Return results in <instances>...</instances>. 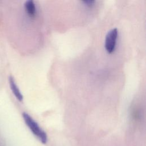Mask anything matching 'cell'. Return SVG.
<instances>
[{"instance_id":"cell-1","label":"cell","mask_w":146,"mask_h":146,"mask_svg":"<svg viewBox=\"0 0 146 146\" xmlns=\"http://www.w3.org/2000/svg\"><path fill=\"white\" fill-rule=\"evenodd\" d=\"M23 120L32 133L43 143L46 144L47 141V136L46 132L39 127L38 124L27 113H22Z\"/></svg>"},{"instance_id":"cell-2","label":"cell","mask_w":146,"mask_h":146,"mask_svg":"<svg viewBox=\"0 0 146 146\" xmlns=\"http://www.w3.org/2000/svg\"><path fill=\"white\" fill-rule=\"evenodd\" d=\"M118 31L116 28H113L110 30L106 36L104 47L106 51L111 54L113 52L117 38Z\"/></svg>"},{"instance_id":"cell-3","label":"cell","mask_w":146,"mask_h":146,"mask_svg":"<svg viewBox=\"0 0 146 146\" xmlns=\"http://www.w3.org/2000/svg\"><path fill=\"white\" fill-rule=\"evenodd\" d=\"M9 84L10 86V88L15 95V96L17 98V99L21 102L23 100V95L22 93L21 92L19 88L18 87L17 84L15 83V82L14 80V79L12 76H10L9 78Z\"/></svg>"},{"instance_id":"cell-4","label":"cell","mask_w":146,"mask_h":146,"mask_svg":"<svg viewBox=\"0 0 146 146\" xmlns=\"http://www.w3.org/2000/svg\"><path fill=\"white\" fill-rule=\"evenodd\" d=\"M25 9L26 13L30 17H35L36 14V7L33 1H26L25 3Z\"/></svg>"},{"instance_id":"cell-5","label":"cell","mask_w":146,"mask_h":146,"mask_svg":"<svg viewBox=\"0 0 146 146\" xmlns=\"http://www.w3.org/2000/svg\"><path fill=\"white\" fill-rule=\"evenodd\" d=\"M95 2V1H83V3L86 6H87V7H91L92 6H94Z\"/></svg>"}]
</instances>
